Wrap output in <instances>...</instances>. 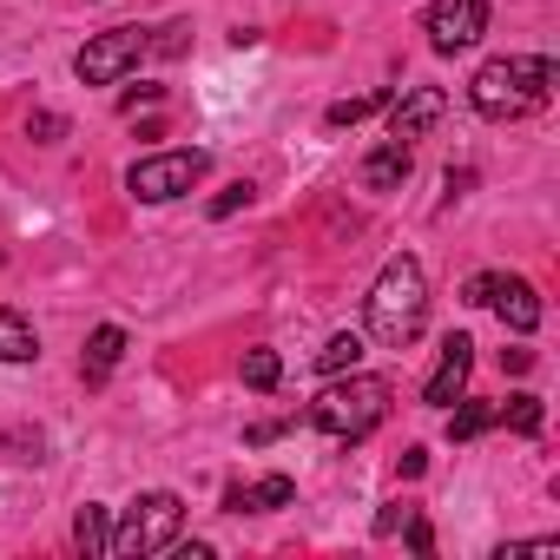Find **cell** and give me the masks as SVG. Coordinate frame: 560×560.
<instances>
[{
    "label": "cell",
    "mask_w": 560,
    "mask_h": 560,
    "mask_svg": "<svg viewBox=\"0 0 560 560\" xmlns=\"http://www.w3.org/2000/svg\"><path fill=\"white\" fill-rule=\"evenodd\" d=\"M422 468H429V448H402V475H409V481H416V475H422Z\"/></svg>",
    "instance_id": "31"
},
{
    "label": "cell",
    "mask_w": 560,
    "mask_h": 560,
    "mask_svg": "<svg viewBox=\"0 0 560 560\" xmlns=\"http://www.w3.org/2000/svg\"><path fill=\"white\" fill-rule=\"evenodd\" d=\"M409 172H416V145H396V139H383V145L363 152V165H357L363 191H402Z\"/></svg>",
    "instance_id": "11"
},
{
    "label": "cell",
    "mask_w": 560,
    "mask_h": 560,
    "mask_svg": "<svg viewBox=\"0 0 560 560\" xmlns=\"http://www.w3.org/2000/svg\"><path fill=\"white\" fill-rule=\"evenodd\" d=\"M501 363H508V370L521 376V370H534V350H501Z\"/></svg>",
    "instance_id": "32"
},
{
    "label": "cell",
    "mask_w": 560,
    "mask_h": 560,
    "mask_svg": "<svg viewBox=\"0 0 560 560\" xmlns=\"http://www.w3.org/2000/svg\"><path fill=\"white\" fill-rule=\"evenodd\" d=\"M27 139L60 145V139H67V119H60V113H34V119H27Z\"/></svg>",
    "instance_id": "25"
},
{
    "label": "cell",
    "mask_w": 560,
    "mask_h": 560,
    "mask_svg": "<svg viewBox=\"0 0 560 560\" xmlns=\"http://www.w3.org/2000/svg\"><path fill=\"white\" fill-rule=\"evenodd\" d=\"M389 100H396L389 86H376V93H357V100H337V106L324 113V126H330V132H350V126H363L370 113H383Z\"/></svg>",
    "instance_id": "18"
},
{
    "label": "cell",
    "mask_w": 560,
    "mask_h": 560,
    "mask_svg": "<svg viewBox=\"0 0 560 560\" xmlns=\"http://www.w3.org/2000/svg\"><path fill=\"white\" fill-rule=\"evenodd\" d=\"M250 198H257V185H250V178H237V185H224V191H218L205 211H211V218H231V211H244Z\"/></svg>",
    "instance_id": "22"
},
{
    "label": "cell",
    "mask_w": 560,
    "mask_h": 560,
    "mask_svg": "<svg viewBox=\"0 0 560 560\" xmlns=\"http://www.w3.org/2000/svg\"><path fill=\"white\" fill-rule=\"evenodd\" d=\"M488 304L501 311V324H508L514 337H534L540 317H547V311H540V291L527 284V277H494V298H488Z\"/></svg>",
    "instance_id": "10"
},
{
    "label": "cell",
    "mask_w": 560,
    "mask_h": 560,
    "mask_svg": "<svg viewBox=\"0 0 560 560\" xmlns=\"http://www.w3.org/2000/svg\"><path fill=\"white\" fill-rule=\"evenodd\" d=\"M409 514H416V508H409V501H396V508H383V514H376V534H396V527H402V521H409Z\"/></svg>",
    "instance_id": "28"
},
{
    "label": "cell",
    "mask_w": 560,
    "mask_h": 560,
    "mask_svg": "<svg viewBox=\"0 0 560 560\" xmlns=\"http://www.w3.org/2000/svg\"><path fill=\"white\" fill-rule=\"evenodd\" d=\"M34 357H40V330L0 304V363H34Z\"/></svg>",
    "instance_id": "14"
},
{
    "label": "cell",
    "mask_w": 560,
    "mask_h": 560,
    "mask_svg": "<svg viewBox=\"0 0 560 560\" xmlns=\"http://www.w3.org/2000/svg\"><path fill=\"white\" fill-rule=\"evenodd\" d=\"M165 553H178V560H211V540H172Z\"/></svg>",
    "instance_id": "30"
},
{
    "label": "cell",
    "mask_w": 560,
    "mask_h": 560,
    "mask_svg": "<svg viewBox=\"0 0 560 560\" xmlns=\"http://www.w3.org/2000/svg\"><path fill=\"white\" fill-rule=\"evenodd\" d=\"M389 383L383 376H357V370H343L317 402H311V422L330 435V442H363V435H376L383 422H389Z\"/></svg>",
    "instance_id": "3"
},
{
    "label": "cell",
    "mask_w": 560,
    "mask_h": 560,
    "mask_svg": "<svg viewBox=\"0 0 560 560\" xmlns=\"http://www.w3.org/2000/svg\"><path fill=\"white\" fill-rule=\"evenodd\" d=\"M357 363H363V337H357V330H337V337L317 350V370H324V376H343V370H357Z\"/></svg>",
    "instance_id": "19"
},
{
    "label": "cell",
    "mask_w": 560,
    "mask_h": 560,
    "mask_svg": "<svg viewBox=\"0 0 560 560\" xmlns=\"http://www.w3.org/2000/svg\"><path fill=\"white\" fill-rule=\"evenodd\" d=\"M422 34H429V47H435L442 60L468 54V47L488 34V0H435V8L422 14Z\"/></svg>",
    "instance_id": "7"
},
{
    "label": "cell",
    "mask_w": 560,
    "mask_h": 560,
    "mask_svg": "<svg viewBox=\"0 0 560 560\" xmlns=\"http://www.w3.org/2000/svg\"><path fill=\"white\" fill-rule=\"evenodd\" d=\"M363 324H370V337L383 350H409L422 337V324H429V277H422V264L409 250H396L376 270V284L363 298Z\"/></svg>",
    "instance_id": "2"
},
{
    "label": "cell",
    "mask_w": 560,
    "mask_h": 560,
    "mask_svg": "<svg viewBox=\"0 0 560 560\" xmlns=\"http://www.w3.org/2000/svg\"><path fill=\"white\" fill-rule=\"evenodd\" d=\"M488 298H494V270H481V277H468V284H462V304H475V311H481Z\"/></svg>",
    "instance_id": "26"
},
{
    "label": "cell",
    "mask_w": 560,
    "mask_h": 560,
    "mask_svg": "<svg viewBox=\"0 0 560 560\" xmlns=\"http://www.w3.org/2000/svg\"><path fill=\"white\" fill-rule=\"evenodd\" d=\"M185 47H191V27H185V21H172V27H159V34H152V47H145V54H159V60H178Z\"/></svg>",
    "instance_id": "21"
},
{
    "label": "cell",
    "mask_w": 560,
    "mask_h": 560,
    "mask_svg": "<svg viewBox=\"0 0 560 560\" xmlns=\"http://www.w3.org/2000/svg\"><path fill=\"white\" fill-rule=\"evenodd\" d=\"M448 409H455V416H448V442H475V435H488V429H494V402L455 396Z\"/></svg>",
    "instance_id": "17"
},
{
    "label": "cell",
    "mask_w": 560,
    "mask_h": 560,
    "mask_svg": "<svg viewBox=\"0 0 560 560\" xmlns=\"http://www.w3.org/2000/svg\"><path fill=\"white\" fill-rule=\"evenodd\" d=\"M119 363H126V330H119V324H100V330L86 337V350H80V376H86V389H100Z\"/></svg>",
    "instance_id": "13"
},
{
    "label": "cell",
    "mask_w": 560,
    "mask_h": 560,
    "mask_svg": "<svg viewBox=\"0 0 560 560\" xmlns=\"http://www.w3.org/2000/svg\"><path fill=\"white\" fill-rule=\"evenodd\" d=\"M152 100H165V86H126V93H119V113H139V106H152Z\"/></svg>",
    "instance_id": "27"
},
{
    "label": "cell",
    "mask_w": 560,
    "mask_h": 560,
    "mask_svg": "<svg viewBox=\"0 0 560 560\" xmlns=\"http://www.w3.org/2000/svg\"><path fill=\"white\" fill-rule=\"evenodd\" d=\"M145 47H152V27H106L73 54V73H80V86H119L145 60Z\"/></svg>",
    "instance_id": "6"
},
{
    "label": "cell",
    "mask_w": 560,
    "mask_h": 560,
    "mask_svg": "<svg viewBox=\"0 0 560 560\" xmlns=\"http://www.w3.org/2000/svg\"><path fill=\"white\" fill-rule=\"evenodd\" d=\"M442 113H448V93L442 86H402L389 100V139L396 145H422L442 126Z\"/></svg>",
    "instance_id": "8"
},
{
    "label": "cell",
    "mask_w": 560,
    "mask_h": 560,
    "mask_svg": "<svg viewBox=\"0 0 560 560\" xmlns=\"http://www.w3.org/2000/svg\"><path fill=\"white\" fill-rule=\"evenodd\" d=\"M553 86H560V67H553L547 54H501V60H488V67L468 80V106H475L481 119L508 126V119L540 113V106L553 100Z\"/></svg>",
    "instance_id": "1"
},
{
    "label": "cell",
    "mask_w": 560,
    "mask_h": 560,
    "mask_svg": "<svg viewBox=\"0 0 560 560\" xmlns=\"http://www.w3.org/2000/svg\"><path fill=\"white\" fill-rule=\"evenodd\" d=\"M205 172H211V152H198V145L191 152H145V159L126 165V191L139 205H172V198L198 191Z\"/></svg>",
    "instance_id": "5"
},
{
    "label": "cell",
    "mask_w": 560,
    "mask_h": 560,
    "mask_svg": "<svg viewBox=\"0 0 560 560\" xmlns=\"http://www.w3.org/2000/svg\"><path fill=\"white\" fill-rule=\"evenodd\" d=\"M534 553L547 560V553H560V540L540 534V540H508V547H494V560H534Z\"/></svg>",
    "instance_id": "24"
},
{
    "label": "cell",
    "mask_w": 560,
    "mask_h": 560,
    "mask_svg": "<svg viewBox=\"0 0 560 560\" xmlns=\"http://www.w3.org/2000/svg\"><path fill=\"white\" fill-rule=\"evenodd\" d=\"M73 547H80L86 560H106V547H113V521H106L100 501H86V508L73 514Z\"/></svg>",
    "instance_id": "16"
},
{
    "label": "cell",
    "mask_w": 560,
    "mask_h": 560,
    "mask_svg": "<svg viewBox=\"0 0 560 560\" xmlns=\"http://www.w3.org/2000/svg\"><path fill=\"white\" fill-rule=\"evenodd\" d=\"M468 370H475V343L455 330V337H442V357H435V370H429V383H422V402L429 409H448L462 389H468Z\"/></svg>",
    "instance_id": "9"
},
{
    "label": "cell",
    "mask_w": 560,
    "mask_h": 560,
    "mask_svg": "<svg viewBox=\"0 0 560 560\" xmlns=\"http://www.w3.org/2000/svg\"><path fill=\"white\" fill-rule=\"evenodd\" d=\"M494 429H514V435H540V429H547V402L521 389V396L494 402Z\"/></svg>",
    "instance_id": "15"
},
{
    "label": "cell",
    "mask_w": 560,
    "mask_h": 560,
    "mask_svg": "<svg viewBox=\"0 0 560 560\" xmlns=\"http://www.w3.org/2000/svg\"><path fill=\"white\" fill-rule=\"evenodd\" d=\"M244 389H277V383H284V357H277V350H244Z\"/></svg>",
    "instance_id": "20"
},
{
    "label": "cell",
    "mask_w": 560,
    "mask_h": 560,
    "mask_svg": "<svg viewBox=\"0 0 560 560\" xmlns=\"http://www.w3.org/2000/svg\"><path fill=\"white\" fill-rule=\"evenodd\" d=\"M277 435H284V422H250V429H244L250 448H264V442H277Z\"/></svg>",
    "instance_id": "29"
},
{
    "label": "cell",
    "mask_w": 560,
    "mask_h": 560,
    "mask_svg": "<svg viewBox=\"0 0 560 560\" xmlns=\"http://www.w3.org/2000/svg\"><path fill=\"white\" fill-rule=\"evenodd\" d=\"M298 481L291 475H264V481H231L224 488V514H270V508H291Z\"/></svg>",
    "instance_id": "12"
},
{
    "label": "cell",
    "mask_w": 560,
    "mask_h": 560,
    "mask_svg": "<svg viewBox=\"0 0 560 560\" xmlns=\"http://www.w3.org/2000/svg\"><path fill=\"white\" fill-rule=\"evenodd\" d=\"M402 540H409V553H435V527H429V514H422V508L402 521Z\"/></svg>",
    "instance_id": "23"
},
{
    "label": "cell",
    "mask_w": 560,
    "mask_h": 560,
    "mask_svg": "<svg viewBox=\"0 0 560 560\" xmlns=\"http://www.w3.org/2000/svg\"><path fill=\"white\" fill-rule=\"evenodd\" d=\"M185 534V501L172 494V488H145L132 508H126V521L113 527V560H145V553H165L172 540Z\"/></svg>",
    "instance_id": "4"
}]
</instances>
